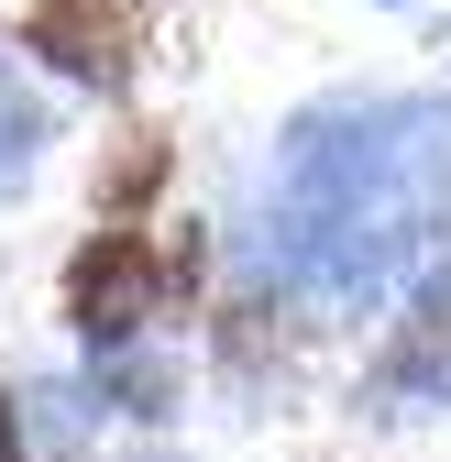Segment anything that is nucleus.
Segmentation results:
<instances>
[{
    "label": "nucleus",
    "instance_id": "4",
    "mask_svg": "<svg viewBox=\"0 0 451 462\" xmlns=\"http://www.w3.org/2000/svg\"><path fill=\"white\" fill-rule=\"evenodd\" d=\"M0 462H33L23 451V419H12V385H0Z\"/></svg>",
    "mask_w": 451,
    "mask_h": 462
},
{
    "label": "nucleus",
    "instance_id": "1",
    "mask_svg": "<svg viewBox=\"0 0 451 462\" xmlns=\"http://www.w3.org/2000/svg\"><path fill=\"white\" fill-rule=\"evenodd\" d=\"M188 286H198V243H143V231L110 220V231H88L67 254V330L99 341V353H122V341L154 330Z\"/></svg>",
    "mask_w": 451,
    "mask_h": 462
},
{
    "label": "nucleus",
    "instance_id": "3",
    "mask_svg": "<svg viewBox=\"0 0 451 462\" xmlns=\"http://www.w3.org/2000/svg\"><path fill=\"white\" fill-rule=\"evenodd\" d=\"M385 385H408V396H451V298L397 341V364H385Z\"/></svg>",
    "mask_w": 451,
    "mask_h": 462
},
{
    "label": "nucleus",
    "instance_id": "2",
    "mask_svg": "<svg viewBox=\"0 0 451 462\" xmlns=\"http://www.w3.org/2000/svg\"><path fill=\"white\" fill-rule=\"evenodd\" d=\"M143 33H154V0H33L23 12V44L88 88H122L143 67Z\"/></svg>",
    "mask_w": 451,
    "mask_h": 462
}]
</instances>
